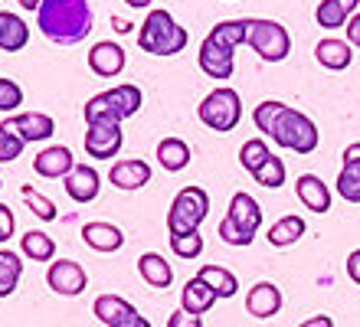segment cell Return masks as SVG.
<instances>
[{
	"label": "cell",
	"mask_w": 360,
	"mask_h": 327,
	"mask_svg": "<svg viewBox=\"0 0 360 327\" xmlns=\"http://www.w3.org/2000/svg\"><path fill=\"white\" fill-rule=\"evenodd\" d=\"M43 37L59 46H76L92 33V7L89 0H43L37 10Z\"/></svg>",
	"instance_id": "obj_1"
},
{
	"label": "cell",
	"mask_w": 360,
	"mask_h": 327,
	"mask_svg": "<svg viewBox=\"0 0 360 327\" xmlns=\"http://www.w3.org/2000/svg\"><path fill=\"white\" fill-rule=\"evenodd\" d=\"M187 30L180 27L167 10H151L141 30H138V46L151 56H174L187 46Z\"/></svg>",
	"instance_id": "obj_2"
},
{
	"label": "cell",
	"mask_w": 360,
	"mask_h": 327,
	"mask_svg": "<svg viewBox=\"0 0 360 327\" xmlns=\"http://www.w3.org/2000/svg\"><path fill=\"white\" fill-rule=\"evenodd\" d=\"M259 226H262V206L252 200L249 193H233L229 200V213L219 223V239L226 245H249L256 239Z\"/></svg>",
	"instance_id": "obj_3"
},
{
	"label": "cell",
	"mask_w": 360,
	"mask_h": 327,
	"mask_svg": "<svg viewBox=\"0 0 360 327\" xmlns=\"http://www.w3.org/2000/svg\"><path fill=\"white\" fill-rule=\"evenodd\" d=\"M141 108V89L138 85H118L108 92L95 95L82 105V118L89 124H102V122H124Z\"/></svg>",
	"instance_id": "obj_4"
},
{
	"label": "cell",
	"mask_w": 360,
	"mask_h": 327,
	"mask_svg": "<svg viewBox=\"0 0 360 327\" xmlns=\"http://www.w3.org/2000/svg\"><path fill=\"white\" fill-rule=\"evenodd\" d=\"M269 138H272L278 148L295 150V154H302V158H304V154H311V150L318 148V128H314V122L308 118V115L288 108V105L282 108L278 122L272 124Z\"/></svg>",
	"instance_id": "obj_5"
},
{
	"label": "cell",
	"mask_w": 360,
	"mask_h": 327,
	"mask_svg": "<svg viewBox=\"0 0 360 327\" xmlns=\"http://www.w3.org/2000/svg\"><path fill=\"white\" fill-rule=\"evenodd\" d=\"M210 213V193L203 187H184L171 203V213H167V229L171 236L177 233H197L200 223L207 219Z\"/></svg>",
	"instance_id": "obj_6"
},
{
	"label": "cell",
	"mask_w": 360,
	"mask_h": 327,
	"mask_svg": "<svg viewBox=\"0 0 360 327\" xmlns=\"http://www.w3.org/2000/svg\"><path fill=\"white\" fill-rule=\"evenodd\" d=\"M200 122L207 124L213 131H233L243 118V102H239V92L236 89H213V92L200 102L197 108Z\"/></svg>",
	"instance_id": "obj_7"
},
{
	"label": "cell",
	"mask_w": 360,
	"mask_h": 327,
	"mask_svg": "<svg viewBox=\"0 0 360 327\" xmlns=\"http://www.w3.org/2000/svg\"><path fill=\"white\" fill-rule=\"evenodd\" d=\"M246 43L259 53V59L266 63H282L292 53V37L282 23L275 20H249V37Z\"/></svg>",
	"instance_id": "obj_8"
},
{
	"label": "cell",
	"mask_w": 360,
	"mask_h": 327,
	"mask_svg": "<svg viewBox=\"0 0 360 327\" xmlns=\"http://www.w3.org/2000/svg\"><path fill=\"white\" fill-rule=\"evenodd\" d=\"M92 311L105 327H148V318L138 314V311L124 298H118V295H98Z\"/></svg>",
	"instance_id": "obj_9"
},
{
	"label": "cell",
	"mask_w": 360,
	"mask_h": 327,
	"mask_svg": "<svg viewBox=\"0 0 360 327\" xmlns=\"http://www.w3.org/2000/svg\"><path fill=\"white\" fill-rule=\"evenodd\" d=\"M122 122H102V124H89L86 131V150L95 160H112L122 150Z\"/></svg>",
	"instance_id": "obj_10"
},
{
	"label": "cell",
	"mask_w": 360,
	"mask_h": 327,
	"mask_svg": "<svg viewBox=\"0 0 360 327\" xmlns=\"http://www.w3.org/2000/svg\"><path fill=\"white\" fill-rule=\"evenodd\" d=\"M86 271H82V265L72 259H59L49 265L46 271V285L56 295H82L86 291Z\"/></svg>",
	"instance_id": "obj_11"
},
{
	"label": "cell",
	"mask_w": 360,
	"mask_h": 327,
	"mask_svg": "<svg viewBox=\"0 0 360 327\" xmlns=\"http://www.w3.org/2000/svg\"><path fill=\"white\" fill-rule=\"evenodd\" d=\"M63 187H66L69 200H76V203H92L95 196H98V190H102V177H98L95 167H89V164H76V167L63 177Z\"/></svg>",
	"instance_id": "obj_12"
},
{
	"label": "cell",
	"mask_w": 360,
	"mask_h": 327,
	"mask_svg": "<svg viewBox=\"0 0 360 327\" xmlns=\"http://www.w3.org/2000/svg\"><path fill=\"white\" fill-rule=\"evenodd\" d=\"M4 124H7L10 131H17L23 141H49L53 134H56V122L43 112H23V115H17V118H10V122H4Z\"/></svg>",
	"instance_id": "obj_13"
},
{
	"label": "cell",
	"mask_w": 360,
	"mask_h": 327,
	"mask_svg": "<svg viewBox=\"0 0 360 327\" xmlns=\"http://www.w3.org/2000/svg\"><path fill=\"white\" fill-rule=\"evenodd\" d=\"M124 63H128V56L118 43H95L92 53H89V69L102 79H115L124 69Z\"/></svg>",
	"instance_id": "obj_14"
},
{
	"label": "cell",
	"mask_w": 360,
	"mask_h": 327,
	"mask_svg": "<svg viewBox=\"0 0 360 327\" xmlns=\"http://www.w3.org/2000/svg\"><path fill=\"white\" fill-rule=\"evenodd\" d=\"M246 311L259 321L278 314V311H282V291H278V285H272V281H259L256 288L246 295Z\"/></svg>",
	"instance_id": "obj_15"
},
{
	"label": "cell",
	"mask_w": 360,
	"mask_h": 327,
	"mask_svg": "<svg viewBox=\"0 0 360 327\" xmlns=\"http://www.w3.org/2000/svg\"><path fill=\"white\" fill-rule=\"evenodd\" d=\"M295 190H298V200L304 203V210H311V213H328L331 210V190H328V184L321 177L302 174Z\"/></svg>",
	"instance_id": "obj_16"
},
{
	"label": "cell",
	"mask_w": 360,
	"mask_h": 327,
	"mask_svg": "<svg viewBox=\"0 0 360 327\" xmlns=\"http://www.w3.org/2000/svg\"><path fill=\"white\" fill-rule=\"evenodd\" d=\"M200 69H203L210 79H229V75H233V49L217 46V43L207 37L200 43Z\"/></svg>",
	"instance_id": "obj_17"
},
{
	"label": "cell",
	"mask_w": 360,
	"mask_h": 327,
	"mask_svg": "<svg viewBox=\"0 0 360 327\" xmlns=\"http://www.w3.org/2000/svg\"><path fill=\"white\" fill-rule=\"evenodd\" d=\"M72 167H76V160H72V150L69 148H46V150H39L37 158H33V170H37L39 177H46V180L66 177Z\"/></svg>",
	"instance_id": "obj_18"
},
{
	"label": "cell",
	"mask_w": 360,
	"mask_h": 327,
	"mask_svg": "<svg viewBox=\"0 0 360 327\" xmlns=\"http://www.w3.org/2000/svg\"><path fill=\"white\" fill-rule=\"evenodd\" d=\"M108 180L118 190H141L151 184V167L144 160H118L112 174H108Z\"/></svg>",
	"instance_id": "obj_19"
},
{
	"label": "cell",
	"mask_w": 360,
	"mask_h": 327,
	"mask_svg": "<svg viewBox=\"0 0 360 327\" xmlns=\"http://www.w3.org/2000/svg\"><path fill=\"white\" fill-rule=\"evenodd\" d=\"M82 239L95 252H118L124 245V233L112 223H86L82 226Z\"/></svg>",
	"instance_id": "obj_20"
},
{
	"label": "cell",
	"mask_w": 360,
	"mask_h": 327,
	"mask_svg": "<svg viewBox=\"0 0 360 327\" xmlns=\"http://www.w3.org/2000/svg\"><path fill=\"white\" fill-rule=\"evenodd\" d=\"M357 4L360 0H321L314 10V20L324 30H338L351 20V13H357Z\"/></svg>",
	"instance_id": "obj_21"
},
{
	"label": "cell",
	"mask_w": 360,
	"mask_h": 327,
	"mask_svg": "<svg viewBox=\"0 0 360 327\" xmlns=\"http://www.w3.org/2000/svg\"><path fill=\"white\" fill-rule=\"evenodd\" d=\"M314 56H318V63L324 65V69H331V72H341V69H347L354 59L351 53V43H344V39H321L318 46H314Z\"/></svg>",
	"instance_id": "obj_22"
},
{
	"label": "cell",
	"mask_w": 360,
	"mask_h": 327,
	"mask_svg": "<svg viewBox=\"0 0 360 327\" xmlns=\"http://www.w3.org/2000/svg\"><path fill=\"white\" fill-rule=\"evenodd\" d=\"M30 39V27L17 13H7V10H0V49L4 53H17V49L27 46Z\"/></svg>",
	"instance_id": "obj_23"
},
{
	"label": "cell",
	"mask_w": 360,
	"mask_h": 327,
	"mask_svg": "<svg viewBox=\"0 0 360 327\" xmlns=\"http://www.w3.org/2000/svg\"><path fill=\"white\" fill-rule=\"evenodd\" d=\"M213 301H217V291L210 288V285L200 278V275H193V278L184 285V298H180V308L193 311V314H207V311L213 308Z\"/></svg>",
	"instance_id": "obj_24"
},
{
	"label": "cell",
	"mask_w": 360,
	"mask_h": 327,
	"mask_svg": "<svg viewBox=\"0 0 360 327\" xmlns=\"http://www.w3.org/2000/svg\"><path fill=\"white\" fill-rule=\"evenodd\" d=\"M138 271H141V278L151 285V288H167L174 281V269L171 262H164L158 252H144L138 259Z\"/></svg>",
	"instance_id": "obj_25"
},
{
	"label": "cell",
	"mask_w": 360,
	"mask_h": 327,
	"mask_svg": "<svg viewBox=\"0 0 360 327\" xmlns=\"http://www.w3.org/2000/svg\"><path fill=\"white\" fill-rule=\"evenodd\" d=\"M246 37H249V20H223V23L210 30V39L223 49H233V53H236L239 43H246Z\"/></svg>",
	"instance_id": "obj_26"
},
{
	"label": "cell",
	"mask_w": 360,
	"mask_h": 327,
	"mask_svg": "<svg viewBox=\"0 0 360 327\" xmlns=\"http://www.w3.org/2000/svg\"><path fill=\"white\" fill-rule=\"evenodd\" d=\"M158 160H161V167L171 170V174L184 170V167L190 164V148H187V141H180V138H164L161 144H158Z\"/></svg>",
	"instance_id": "obj_27"
},
{
	"label": "cell",
	"mask_w": 360,
	"mask_h": 327,
	"mask_svg": "<svg viewBox=\"0 0 360 327\" xmlns=\"http://www.w3.org/2000/svg\"><path fill=\"white\" fill-rule=\"evenodd\" d=\"M304 236V219L302 216H282L278 223L269 229V243L275 249H285V245H295Z\"/></svg>",
	"instance_id": "obj_28"
},
{
	"label": "cell",
	"mask_w": 360,
	"mask_h": 327,
	"mask_svg": "<svg viewBox=\"0 0 360 327\" xmlns=\"http://www.w3.org/2000/svg\"><path fill=\"white\" fill-rule=\"evenodd\" d=\"M200 278L217 291V298H233V295L239 291L236 275L226 271V269H219V265H203V269H200Z\"/></svg>",
	"instance_id": "obj_29"
},
{
	"label": "cell",
	"mask_w": 360,
	"mask_h": 327,
	"mask_svg": "<svg viewBox=\"0 0 360 327\" xmlns=\"http://www.w3.org/2000/svg\"><path fill=\"white\" fill-rule=\"evenodd\" d=\"M20 249H23V255L33 259V262H49L53 255H56V243H53L46 233H39V229L20 236Z\"/></svg>",
	"instance_id": "obj_30"
},
{
	"label": "cell",
	"mask_w": 360,
	"mask_h": 327,
	"mask_svg": "<svg viewBox=\"0 0 360 327\" xmlns=\"http://www.w3.org/2000/svg\"><path fill=\"white\" fill-rule=\"evenodd\" d=\"M23 275V262L17 259V252L0 249V298H7L17 291V281Z\"/></svg>",
	"instance_id": "obj_31"
},
{
	"label": "cell",
	"mask_w": 360,
	"mask_h": 327,
	"mask_svg": "<svg viewBox=\"0 0 360 327\" xmlns=\"http://www.w3.org/2000/svg\"><path fill=\"white\" fill-rule=\"evenodd\" d=\"M252 177H256V184H262V187H282V184H285V164H282V158L269 154V158L262 160L256 170H252Z\"/></svg>",
	"instance_id": "obj_32"
},
{
	"label": "cell",
	"mask_w": 360,
	"mask_h": 327,
	"mask_svg": "<svg viewBox=\"0 0 360 327\" xmlns=\"http://www.w3.org/2000/svg\"><path fill=\"white\" fill-rule=\"evenodd\" d=\"M338 193L347 203H360V164H344L338 174Z\"/></svg>",
	"instance_id": "obj_33"
},
{
	"label": "cell",
	"mask_w": 360,
	"mask_h": 327,
	"mask_svg": "<svg viewBox=\"0 0 360 327\" xmlns=\"http://www.w3.org/2000/svg\"><path fill=\"white\" fill-rule=\"evenodd\" d=\"M269 154H272V150H269L266 141H262V138H252V141H246V144L239 148V164H243V167L252 174V170H256L259 164L269 158Z\"/></svg>",
	"instance_id": "obj_34"
},
{
	"label": "cell",
	"mask_w": 360,
	"mask_h": 327,
	"mask_svg": "<svg viewBox=\"0 0 360 327\" xmlns=\"http://www.w3.org/2000/svg\"><path fill=\"white\" fill-rule=\"evenodd\" d=\"M171 249L180 259H197L203 252V236H200V229L197 233H177V236H171Z\"/></svg>",
	"instance_id": "obj_35"
},
{
	"label": "cell",
	"mask_w": 360,
	"mask_h": 327,
	"mask_svg": "<svg viewBox=\"0 0 360 327\" xmlns=\"http://www.w3.org/2000/svg\"><path fill=\"white\" fill-rule=\"evenodd\" d=\"M20 193H23L27 206L39 216V219H43V223H53V219H56V206H53V200H46V196H39L33 187H23Z\"/></svg>",
	"instance_id": "obj_36"
},
{
	"label": "cell",
	"mask_w": 360,
	"mask_h": 327,
	"mask_svg": "<svg viewBox=\"0 0 360 327\" xmlns=\"http://www.w3.org/2000/svg\"><path fill=\"white\" fill-rule=\"evenodd\" d=\"M282 108H285V102H275V98H269V102L256 105V112H252V122H256V128L269 134V131H272V124L278 122Z\"/></svg>",
	"instance_id": "obj_37"
},
{
	"label": "cell",
	"mask_w": 360,
	"mask_h": 327,
	"mask_svg": "<svg viewBox=\"0 0 360 327\" xmlns=\"http://www.w3.org/2000/svg\"><path fill=\"white\" fill-rule=\"evenodd\" d=\"M23 144H27V141L20 138L17 131H10L7 124H0V164H10L13 158H20Z\"/></svg>",
	"instance_id": "obj_38"
},
{
	"label": "cell",
	"mask_w": 360,
	"mask_h": 327,
	"mask_svg": "<svg viewBox=\"0 0 360 327\" xmlns=\"http://www.w3.org/2000/svg\"><path fill=\"white\" fill-rule=\"evenodd\" d=\"M20 102H23V92H20V85L10 82V79H0V112H13Z\"/></svg>",
	"instance_id": "obj_39"
},
{
	"label": "cell",
	"mask_w": 360,
	"mask_h": 327,
	"mask_svg": "<svg viewBox=\"0 0 360 327\" xmlns=\"http://www.w3.org/2000/svg\"><path fill=\"white\" fill-rule=\"evenodd\" d=\"M167 327H203V318L193 314V311H187V308H180L167 318Z\"/></svg>",
	"instance_id": "obj_40"
},
{
	"label": "cell",
	"mask_w": 360,
	"mask_h": 327,
	"mask_svg": "<svg viewBox=\"0 0 360 327\" xmlns=\"http://www.w3.org/2000/svg\"><path fill=\"white\" fill-rule=\"evenodd\" d=\"M17 229V219H13V210L7 203H0V243H7Z\"/></svg>",
	"instance_id": "obj_41"
},
{
	"label": "cell",
	"mask_w": 360,
	"mask_h": 327,
	"mask_svg": "<svg viewBox=\"0 0 360 327\" xmlns=\"http://www.w3.org/2000/svg\"><path fill=\"white\" fill-rule=\"evenodd\" d=\"M344 30H347V43L360 49V13H351V20H347Z\"/></svg>",
	"instance_id": "obj_42"
},
{
	"label": "cell",
	"mask_w": 360,
	"mask_h": 327,
	"mask_svg": "<svg viewBox=\"0 0 360 327\" xmlns=\"http://www.w3.org/2000/svg\"><path fill=\"white\" fill-rule=\"evenodd\" d=\"M347 278H351L354 285H360V249L347 255Z\"/></svg>",
	"instance_id": "obj_43"
},
{
	"label": "cell",
	"mask_w": 360,
	"mask_h": 327,
	"mask_svg": "<svg viewBox=\"0 0 360 327\" xmlns=\"http://www.w3.org/2000/svg\"><path fill=\"white\" fill-rule=\"evenodd\" d=\"M344 164H360V141L344 148Z\"/></svg>",
	"instance_id": "obj_44"
},
{
	"label": "cell",
	"mask_w": 360,
	"mask_h": 327,
	"mask_svg": "<svg viewBox=\"0 0 360 327\" xmlns=\"http://www.w3.org/2000/svg\"><path fill=\"white\" fill-rule=\"evenodd\" d=\"M304 327H331V318H311L304 321Z\"/></svg>",
	"instance_id": "obj_45"
},
{
	"label": "cell",
	"mask_w": 360,
	"mask_h": 327,
	"mask_svg": "<svg viewBox=\"0 0 360 327\" xmlns=\"http://www.w3.org/2000/svg\"><path fill=\"white\" fill-rule=\"evenodd\" d=\"M39 4H43V0H20V7L23 10H39Z\"/></svg>",
	"instance_id": "obj_46"
},
{
	"label": "cell",
	"mask_w": 360,
	"mask_h": 327,
	"mask_svg": "<svg viewBox=\"0 0 360 327\" xmlns=\"http://www.w3.org/2000/svg\"><path fill=\"white\" fill-rule=\"evenodd\" d=\"M112 23H115V30H118V33H128V30H131V23H124V20H118V17H115Z\"/></svg>",
	"instance_id": "obj_47"
},
{
	"label": "cell",
	"mask_w": 360,
	"mask_h": 327,
	"mask_svg": "<svg viewBox=\"0 0 360 327\" xmlns=\"http://www.w3.org/2000/svg\"><path fill=\"white\" fill-rule=\"evenodd\" d=\"M124 4H128V7H138V10H141V7H148L151 0H124Z\"/></svg>",
	"instance_id": "obj_48"
},
{
	"label": "cell",
	"mask_w": 360,
	"mask_h": 327,
	"mask_svg": "<svg viewBox=\"0 0 360 327\" xmlns=\"http://www.w3.org/2000/svg\"><path fill=\"white\" fill-rule=\"evenodd\" d=\"M0 190H4V184H0Z\"/></svg>",
	"instance_id": "obj_49"
}]
</instances>
